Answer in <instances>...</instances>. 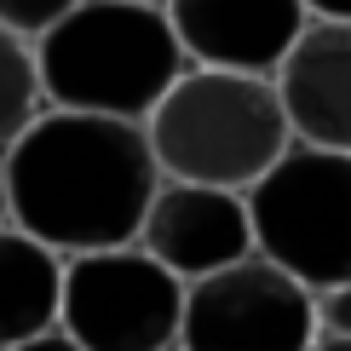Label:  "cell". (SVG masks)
<instances>
[{
	"mask_svg": "<svg viewBox=\"0 0 351 351\" xmlns=\"http://www.w3.org/2000/svg\"><path fill=\"white\" fill-rule=\"evenodd\" d=\"M75 6H81V0H0V29L18 35L23 47H35V40L47 35L52 23H64Z\"/></svg>",
	"mask_w": 351,
	"mask_h": 351,
	"instance_id": "7c38bea8",
	"label": "cell"
},
{
	"mask_svg": "<svg viewBox=\"0 0 351 351\" xmlns=\"http://www.w3.org/2000/svg\"><path fill=\"white\" fill-rule=\"evenodd\" d=\"M6 219L58 259L138 242L144 208L162 190L144 121L40 110L0 156Z\"/></svg>",
	"mask_w": 351,
	"mask_h": 351,
	"instance_id": "6da1fadb",
	"label": "cell"
},
{
	"mask_svg": "<svg viewBox=\"0 0 351 351\" xmlns=\"http://www.w3.org/2000/svg\"><path fill=\"white\" fill-rule=\"evenodd\" d=\"M305 351H351V340H346V334H311Z\"/></svg>",
	"mask_w": 351,
	"mask_h": 351,
	"instance_id": "2e32d148",
	"label": "cell"
},
{
	"mask_svg": "<svg viewBox=\"0 0 351 351\" xmlns=\"http://www.w3.org/2000/svg\"><path fill=\"white\" fill-rule=\"evenodd\" d=\"M271 86L294 144L351 156V23L311 18L276 64Z\"/></svg>",
	"mask_w": 351,
	"mask_h": 351,
	"instance_id": "9c48e42d",
	"label": "cell"
},
{
	"mask_svg": "<svg viewBox=\"0 0 351 351\" xmlns=\"http://www.w3.org/2000/svg\"><path fill=\"white\" fill-rule=\"evenodd\" d=\"M311 317H317V334H346L351 340V282L317 288L311 294Z\"/></svg>",
	"mask_w": 351,
	"mask_h": 351,
	"instance_id": "4fadbf2b",
	"label": "cell"
},
{
	"mask_svg": "<svg viewBox=\"0 0 351 351\" xmlns=\"http://www.w3.org/2000/svg\"><path fill=\"white\" fill-rule=\"evenodd\" d=\"M167 29L190 69L271 81L300 29L311 23L300 0H167Z\"/></svg>",
	"mask_w": 351,
	"mask_h": 351,
	"instance_id": "52a82bcc",
	"label": "cell"
},
{
	"mask_svg": "<svg viewBox=\"0 0 351 351\" xmlns=\"http://www.w3.org/2000/svg\"><path fill=\"white\" fill-rule=\"evenodd\" d=\"M184 282L167 276L138 242L64 259L58 328L81 351H162L179 340Z\"/></svg>",
	"mask_w": 351,
	"mask_h": 351,
	"instance_id": "5b68a950",
	"label": "cell"
},
{
	"mask_svg": "<svg viewBox=\"0 0 351 351\" xmlns=\"http://www.w3.org/2000/svg\"><path fill=\"white\" fill-rule=\"evenodd\" d=\"M138 247L179 282H202V276L237 265L254 254V225H247V202L237 190H208V184H173L150 196L138 225Z\"/></svg>",
	"mask_w": 351,
	"mask_h": 351,
	"instance_id": "ba28073f",
	"label": "cell"
},
{
	"mask_svg": "<svg viewBox=\"0 0 351 351\" xmlns=\"http://www.w3.org/2000/svg\"><path fill=\"white\" fill-rule=\"evenodd\" d=\"M12 351H81V346L69 340L64 328H47V334H35V340H23V346H12Z\"/></svg>",
	"mask_w": 351,
	"mask_h": 351,
	"instance_id": "9a60e30c",
	"label": "cell"
},
{
	"mask_svg": "<svg viewBox=\"0 0 351 351\" xmlns=\"http://www.w3.org/2000/svg\"><path fill=\"white\" fill-rule=\"evenodd\" d=\"M127 6H156V12H162V6H167V0H127Z\"/></svg>",
	"mask_w": 351,
	"mask_h": 351,
	"instance_id": "ac0fdd59",
	"label": "cell"
},
{
	"mask_svg": "<svg viewBox=\"0 0 351 351\" xmlns=\"http://www.w3.org/2000/svg\"><path fill=\"white\" fill-rule=\"evenodd\" d=\"M144 138L162 179L237 196H247L294 144L276 86L225 69H184L167 98L144 115Z\"/></svg>",
	"mask_w": 351,
	"mask_h": 351,
	"instance_id": "3957f363",
	"label": "cell"
},
{
	"mask_svg": "<svg viewBox=\"0 0 351 351\" xmlns=\"http://www.w3.org/2000/svg\"><path fill=\"white\" fill-rule=\"evenodd\" d=\"M40 110L47 104H40V81H35V52L0 29V156Z\"/></svg>",
	"mask_w": 351,
	"mask_h": 351,
	"instance_id": "8fae6325",
	"label": "cell"
},
{
	"mask_svg": "<svg viewBox=\"0 0 351 351\" xmlns=\"http://www.w3.org/2000/svg\"><path fill=\"white\" fill-rule=\"evenodd\" d=\"M162 351H184V346H179V340H167V346H162Z\"/></svg>",
	"mask_w": 351,
	"mask_h": 351,
	"instance_id": "d6986e66",
	"label": "cell"
},
{
	"mask_svg": "<svg viewBox=\"0 0 351 351\" xmlns=\"http://www.w3.org/2000/svg\"><path fill=\"white\" fill-rule=\"evenodd\" d=\"M242 202L259 259L311 294L351 282V156L288 144Z\"/></svg>",
	"mask_w": 351,
	"mask_h": 351,
	"instance_id": "277c9868",
	"label": "cell"
},
{
	"mask_svg": "<svg viewBox=\"0 0 351 351\" xmlns=\"http://www.w3.org/2000/svg\"><path fill=\"white\" fill-rule=\"evenodd\" d=\"M311 334V288H300L259 254L202 276V282H184V351H305Z\"/></svg>",
	"mask_w": 351,
	"mask_h": 351,
	"instance_id": "8992f818",
	"label": "cell"
},
{
	"mask_svg": "<svg viewBox=\"0 0 351 351\" xmlns=\"http://www.w3.org/2000/svg\"><path fill=\"white\" fill-rule=\"evenodd\" d=\"M0 225H12L6 219V167H0Z\"/></svg>",
	"mask_w": 351,
	"mask_h": 351,
	"instance_id": "e0dca14e",
	"label": "cell"
},
{
	"mask_svg": "<svg viewBox=\"0 0 351 351\" xmlns=\"http://www.w3.org/2000/svg\"><path fill=\"white\" fill-rule=\"evenodd\" d=\"M58 282L64 259L29 242L23 230L0 225V351L58 328Z\"/></svg>",
	"mask_w": 351,
	"mask_h": 351,
	"instance_id": "30bf717a",
	"label": "cell"
},
{
	"mask_svg": "<svg viewBox=\"0 0 351 351\" xmlns=\"http://www.w3.org/2000/svg\"><path fill=\"white\" fill-rule=\"evenodd\" d=\"M305 18H323V23H351V0H300Z\"/></svg>",
	"mask_w": 351,
	"mask_h": 351,
	"instance_id": "5bb4252c",
	"label": "cell"
},
{
	"mask_svg": "<svg viewBox=\"0 0 351 351\" xmlns=\"http://www.w3.org/2000/svg\"><path fill=\"white\" fill-rule=\"evenodd\" d=\"M29 52L47 110L110 115V121H144L190 69L167 29V12L127 0H81Z\"/></svg>",
	"mask_w": 351,
	"mask_h": 351,
	"instance_id": "7a4b0ae2",
	"label": "cell"
}]
</instances>
